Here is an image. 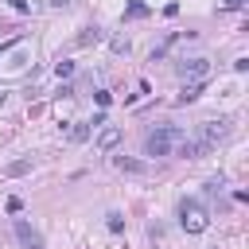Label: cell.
<instances>
[{
  "label": "cell",
  "mask_w": 249,
  "mask_h": 249,
  "mask_svg": "<svg viewBox=\"0 0 249 249\" xmlns=\"http://www.w3.org/2000/svg\"><path fill=\"white\" fill-rule=\"evenodd\" d=\"M175 70H179V78H191V82H206V74H210V58H183Z\"/></svg>",
  "instance_id": "obj_4"
},
{
  "label": "cell",
  "mask_w": 249,
  "mask_h": 249,
  "mask_svg": "<svg viewBox=\"0 0 249 249\" xmlns=\"http://www.w3.org/2000/svg\"><path fill=\"white\" fill-rule=\"evenodd\" d=\"M12 8H19V12H27V0H12Z\"/></svg>",
  "instance_id": "obj_16"
},
{
  "label": "cell",
  "mask_w": 249,
  "mask_h": 249,
  "mask_svg": "<svg viewBox=\"0 0 249 249\" xmlns=\"http://www.w3.org/2000/svg\"><path fill=\"white\" fill-rule=\"evenodd\" d=\"M109 230H113V233H121V230H124V222H121V214H109Z\"/></svg>",
  "instance_id": "obj_15"
},
{
  "label": "cell",
  "mask_w": 249,
  "mask_h": 249,
  "mask_svg": "<svg viewBox=\"0 0 249 249\" xmlns=\"http://www.w3.org/2000/svg\"><path fill=\"white\" fill-rule=\"evenodd\" d=\"M198 93H202V82H187V86L179 89V97H175V101H179V105H187V101H195Z\"/></svg>",
  "instance_id": "obj_8"
},
{
  "label": "cell",
  "mask_w": 249,
  "mask_h": 249,
  "mask_svg": "<svg viewBox=\"0 0 249 249\" xmlns=\"http://www.w3.org/2000/svg\"><path fill=\"white\" fill-rule=\"evenodd\" d=\"M222 4H226V8H241L245 0H222Z\"/></svg>",
  "instance_id": "obj_17"
},
{
  "label": "cell",
  "mask_w": 249,
  "mask_h": 249,
  "mask_svg": "<svg viewBox=\"0 0 249 249\" xmlns=\"http://www.w3.org/2000/svg\"><path fill=\"white\" fill-rule=\"evenodd\" d=\"M226 136H230V121H202L198 132L191 136V144L198 148V156H206V152H214Z\"/></svg>",
  "instance_id": "obj_2"
},
{
  "label": "cell",
  "mask_w": 249,
  "mask_h": 249,
  "mask_svg": "<svg viewBox=\"0 0 249 249\" xmlns=\"http://www.w3.org/2000/svg\"><path fill=\"white\" fill-rule=\"evenodd\" d=\"M124 16H128V19H144V16H148V4H144V0H128Z\"/></svg>",
  "instance_id": "obj_9"
},
{
  "label": "cell",
  "mask_w": 249,
  "mask_h": 249,
  "mask_svg": "<svg viewBox=\"0 0 249 249\" xmlns=\"http://www.w3.org/2000/svg\"><path fill=\"white\" fill-rule=\"evenodd\" d=\"M27 167H31V160H16V163H8L4 171H8V175H23Z\"/></svg>",
  "instance_id": "obj_11"
},
{
  "label": "cell",
  "mask_w": 249,
  "mask_h": 249,
  "mask_svg": "<svg viewBox=\"0 0 249 249\" xmlns=\"http://www.w3.org/2000/svg\"><path fill=\"white\" fill-rule=\"evenodd\" d=\"M113 163H117L121 171H128V175H148V171H152L148 163H140V160H128V156H117Z\"/></svg>",
  "instance_id": "obj_6"
},
{
  "label": "cell",
  "mask_w": 249,
  "mask_h": 249,
  "mask_svg": "<svg viewBox=\"0 0 249 249\" xmlns=\"http://www.w3.org/2000/svg\"><path fill=\"white\" fill-rule=\"evenodd\" d=\"M54 74H58V78H70V74H74V62H66V58L54 62Z\"/></svg>",
  "instance_id": "obj_12"
},
{
  "label": "cell",
  "mask_w": 249,
  "mask_h": 249,
  "mask_svg": "<svg viewBox=\"0 0 249 249\" xmlns=\"http://www.w3.org/2000/svg\"><path fill=\"white\" fill-rule=\"evenodd\" d=\"M86 136H89V121H74V128H70V140H74V144H82Z\"/></svg>",
  "instance_id": "obj_10"
},
{
  "label": "cell",
  "mask_w": 249,
  "mask_h": 249,
  "mask_svg": "<svg viewBox=\"0 0 249 249\" xmlns=\"http://www.w3.org/2000/svg\"><path fill=\"white\" fill-rule=\"evenodd\" d=\"M86 43H97V27H93V31H86V35H78V47H86Z\"/></svg>",
  "instance_id": "obj_14"
},
{
  "label": "cell",
  "mask_w": 249,
  "mask_h": 249,
  "mask_svg": "<svg viewBox=\"0 0 249 249\" xmlns=\"http://www.w3.org/2000/svg\"><path fill=\"white\" fill-rule=\"evenodd\" d=\"M117 140H121V128H101V132H97V148H101V152L117 148Z\"/></svg>",
  "instance_id": "obj_7"
},
{
  "label": "cell",
  "mask_w": 249,
  "mask_h": 249,
  "mask_svg": "<svg viewBox=\"0 0 249 249\" xmlns=\"http://www.w3.org/2000/svg\"><path fill=\"white\" fill-rule=\"evenodd\" d=\"M93 101H97V105H101V109H105V105H109V101H113V93H109V89H97V93H93Z\"/></svg>",
  "instance_id": "obj_13"
},
{
  "label": "cell",
  "mask_w": 249,
  "mask_h": 249,
  "mask_svg": "<svg viewBox=\"0 0 249 249\" xmlns=\"http://www.w3.org/2000/svg\"><path fill=\"white\" fill-rule=\"evenodd\" d=\"M179 226H183L187 233H202V230L210 226L206 206H202V202H195V198H183V206H179Z\"/></svg>",
  "instance_id": "obj_3"
},
{
  "label": "cell",
  "mask_w": 249,
  "mask_h": 249,
  "mask_svg": "<svg viewBox=\"0 0 249 249\" xmlns=\"http://www.w3.org/2000/svg\"><path fill=\"white\" fill-rule=\"evenodd\" d=\"M183 136H187L183 128H175V124H160L156 132L144 136V156H171L175 144H179Z\"/></svg>",
  "instance_id": "obj_1"
},
{
  "label": "cell",
  "mask_w": 249,
  "mask_h": 249,
  "mask_svg": "<svg viewBox=\"0 0 249 249\" xmlns=\"http://www.w3.org/2000/svg\"><path fill=\"white\" fill-rule=\"evenodd\" d=\"M12 230H16V237H19V245H23V249H43V237H39V230H31L23 218H16V226H12Z\"/></svg>",
  "instance_id": "obj_5"
}]
</instances>
